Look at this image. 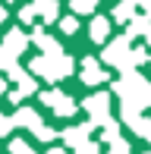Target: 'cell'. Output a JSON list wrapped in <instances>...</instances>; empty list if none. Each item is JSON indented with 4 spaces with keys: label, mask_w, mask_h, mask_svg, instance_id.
<instances>
[{
    "label": "cell",
    "mask_w": 151,
    "mask_h": 154,
    "mask_svg": "<svg viewBox=\"0 0 151 154\" xmlns=\"http://www.w3.org/2000/svg\"><path fill=\"white\" fill-rule=\"evenodd\" d=\"M107 107H110V97H107V94H91L85 101V110L91 113V123L94 126H98L101 120H110V116H107Z\"/></svg>",
    "instance_id": "cell-1"
},
{
    "label": "cell",
    "mask_w": 151,
    "mask_h": 154,
    "mask_svg": "<svg viewBox=\"0 0 151 154\" xmlns=\"http://www.w3.org/2000/svg\"><path fill=\"white\" fill-rule=\"evenodd\" d=\"M104 79H107V72L101 69V63L94 57H88L82 63V82H85V85H98V82H104Z\"/></svg>",
    "instance_id": "cell-2"
},
{
    "label": "cell",
    "mask_w": 151,
    "mask_h": 154,
    "mask_svg": "<svg viewBox=\"0 0 151 154\" xmlns=\"http://www.w3.org/2000/svg\"><path fill=\"white\" fill-rule=\"evenodd\" d=\"M32 72L44 75L47 82H57V79H60L57 69H54V57H38V60H32Z\"/></svg>",
    "instance_id": "cell-3"
},
{
    "label": "cell",
    "mask_w": 151,
    "mask_h": 154,
    "mask_svg": "<svg viewBox=\"0 0 151 154\" xmlns=\"http://www.w3.org/2000/svg\"><path fill=\"white\" fill-rule=\"evenodd\" d=\"M10 120H13V126H25V129H35V132L41 129V116L35 113V110H29V107L19 110V113H13Z\"/></svg>",
    "instance_id": "cell-4"
},
{
    "label": "cell",
    "mask_w": 151,
    "mask_h": 154,
    "mask_svg": "<svg viewBox=\"0 0 151 154\" xmlns=\"http://www.w3.org/2000/svg\"><path fill=\"white\" fill-rule=\"evenodd\" d=\"M32 41H35V44L41 47V51H44L47 54V57H60V54H63V51H60V44H57V41H54V38H47V35L44 32H35V35H32Z\"/></svg>",
    "instance_id": "cell-5"
},
{
    "label": "cell",
    "mask_w": 151,
    "mask_h": 154,
    "mask_svg": "<svg viewBox=\"0 0 151 154\" xmlns=\"http://www.w3.org/2000/svg\"><path fill=\"white\" fill-rule=\"evenodd\" d=\"M35 13H41L44 16V22H54L57 19V0H35Z\"/></svg>",
    "instance_id": "cell-6"
},
{
    "label": "cell",
    "mask_w": 151,
    "mask_h": 154,
    "mask_svg": "<svg viewBox=\"0 0 151 154\" xmlns=\"http://www.w3.org/2000/svg\"><path fill=\"white\" fill-rule=\"evenodd\" d=\"M107 35H110V19L98 16V19L91 22V41H104Z\"/></svg>",
    "instance_id": "cell-7"
},
{
    "label": "cell",
    "mask_w": 151,
    "mask_h": 154,
    "mask_svg": "<svg viewBox=\"0 0 151 154\" xmlns=\"http://www.w3.org/2000/svg\"><path fill=\"white\" fill-rule=\"evenodd\" d=\"M142 32H151V16H135L132 25H129V32H126V41L132 38V35H142Z\"/></svg>",
    "instance_id": "cell-8"
},
{
    "label": "cell",
    "mask_w": 151,
    "mask_h": 154,
    "mask_svg": "<svg viewBox=\"0 0 151 154\" xmlns=\"http://www.w3.org/2000/svg\"><path fill=\"white\" fill-rule=\"evenodd\" d=\"M113 19L116 22H126V19H135V6H132V0H123L120 6L113 10Z\"/></svg>",
    "instance_id": "cell-9"
},
{
    "label": "cell",
    "mask_w": 151,
    "mask_h": 154,
    "mask_svg": "<svg viewBox=\"0 0 151 154\" xmlns=\"http://www.w3.org/2000/svg\"><path fill=\"white\" fill-rule=\"evenodd\" d=\"M54 110H57L60 116H69V113H76V101H69L66 94H60V97H57V104H54Z\"/></svg>",
    "instance_id": "cell-10"
},
{
    "label": "cell",
    "mask_w": 151,
    "mask_h": 154,
    "mask_svg": "<svg viewBox=\"0 0 151 154\" xmlns=\"http://www.w3.org/2000/svg\"><path fill=\"white\" fill-rule=\"evenodd\" d=\"M98 0H72V13H91Z\"/></svg>",
    "instance_id": "cell-11"
},
{
    "label": "cell",
    "mask_w": 151,
    "mask_h": 154,
    "mask_svg": "<svg viewBox=\"0 0 151 154\" xmlns=\"http://www.w3.org/2000/svg\"><path fill=\"white\" fill-rule=\"evenodd\" d=\"M104 142H116V123L113 120H104V132H101Z\"/></svg>",
    "instance_id": "cell-12"
},
{
    "label": "cell",
    "mask_w": 151,
    "mask_h": 154,
    "mask_svg": "<svg viewBox=\"0 0 151 154\" xmlns=\"http://www.w3.org/2000/svg\"><path fill=\"white\" fill-rule=\"evenodd\" d=\"M10 148H13V154H35V151H32V145H25L22 138H16V142H13Z\"/></svg>",
    "instance_id": "cell-13"
},
{
    "label": "cell",
    "mask_w": 151,
    "mask_h": 154,
    "mask_svg": "<svg viewBox=\"0 0 151 154\" xmlns=\"http://www.w3.org/2000/svg\"><path fill=\"white\" fill-rule=\"evenodd\" d=\"M60 25H63V32H66V35H72L76 29H79V22H76V16H66V19H60Z\"/></svg>",
    "instance_id": "cell-14"
},
{
    "label": "cell",
    "mask_w": 151,
    "mask_h": 154,
    "mask_svg": "<svg viewBox=\"0 0 151 154\" xmlns=\"http://www.w3.org/2000/svg\"><path fill=\"white\" fill-rule=\"evenodd\" d=\"M60 94H63V91H44V94H41V101H44L47 107H54V104H57V97H60Z\"/></svg>",
    "instance_id": "cell-15"
},
{
    "label": "cell",
    "mask_w": 151,
    "mask_h": 154,
    "mask_svg": "<svg viewBox=\"0 0 151 154\" xmlns=\"http://www.w3.org/2000/svg\"><path fill=\"white\" fill-rule=\"evenodd\" d=\"M19 19H22V22H32V19H35V6H25V10L19 13Z\"/></svg>",
    "instance_id": "cell-16"
},
{
    "label": "cell",
    "mask_w": 151,
    "mask_h": 154,
    "mask_svg": "<svg viewBox=\"0 0 151 154\" xmlns=\"http://www.w3.org/2000/svg\"><path fill=\"white\" fill-rule=\"evenodd\" d=\"M79 154H98V145H94V142H85L79 148Z\"/></svg>",
    "instance_id": "cell-17"
},
{
    "label": "cell",
    "mask_w": 151,
    "mask_h": 154,
    "mask_svg": "<svg viewBox=\"0 0 151 154\" xmlns=\"http://www.w3.org/2000/svg\"><path fill=\"white\" fill-rule=\"evenodd\" d=\"M10 129H13V120H10V116H3V120H0V135H6Z\"/></svg>",
    "instance_id": "cell-18"
},
{
    "label": "cell",
    "mask_w": 151,
    "mask_h": 154,
    "mask_svg": "<svg viewBox=\"0 0 151 154\" xmlns=\"http://www.w3.org/2000/svg\"><path fill=\"white\" fill-rule=\"evenodd\" d=\"M35 135H38V138H54L57 132H54V129H47V126H41V129L35 132Z\"/></svg>",
    "instance_id": "cell-19"
},
{
    "label": "cell",
    "mask_w": 151,
    "mask_h": 154,
    "mask_svg": "<svg viewBox=\"0 0 151 154\" xmlns=\"http://www.w3.org/2000/svg\"><path fill=\"white\" fill-rule=\"evenodd\" d=\"M47 154H66L63 148H51V151H47Z\"/></svg>",
    "instance_id": "cell-20"
},
{
    "label": "cell",
    "mask_w": 151,
    "mask_h": 154,
    "mask_svg": "<svg viewBox=\"0 0 151 154\" xmlns=\"http://www.w3.org/2000/svg\"><path fill=\"white\" fill-rule=\"evenodd\" d=\"M3 19H6V10H3V6H0V22H3Z\"/></svg>",
    "instance_id": "cell-21"
},
{
    "label": "cell",
    "mask_w": 151,
    "mask_h": 154,
    "mask_svg": "<svg viewBox=\"0 0 151 154\" xmlns=\"http://www.w3.org/2000/svg\"><path fill=\"white\" fill-rule=\"evenodd\" d=\"M3 91H6V82H3V79H0V94H3Z\"/></svg>",
    "instance_id": "cell-22"
},
{
    "label": "cell",
    "mask_w": 151,
    "mask_h": 154,
    "mask_svg": "<svg viewBox=\"0 0 151 154\" xmlns=\"http://www.w3.org/2000/svg\"><path fill=\"white\" fill-rule=\"evenodd\" d=\"M0 120H3V116H0Z\"/></svg>",
    "instance_id": "cell-23"
},
{
    "label": "cell",
    "mask_w": 151,
    "mask_h": 154,
    "mask_svg": "<svg viewBox=\"0 0 151 154\" xmlns=\"http://www.w3.org/2000/svg\"><path fill=\"white\" fill-rule=\"evenodd\" d=\"M148 154H151V151H148Z\"/></svg>",
    "instance_id": "cell-24"
}]
</instances>
